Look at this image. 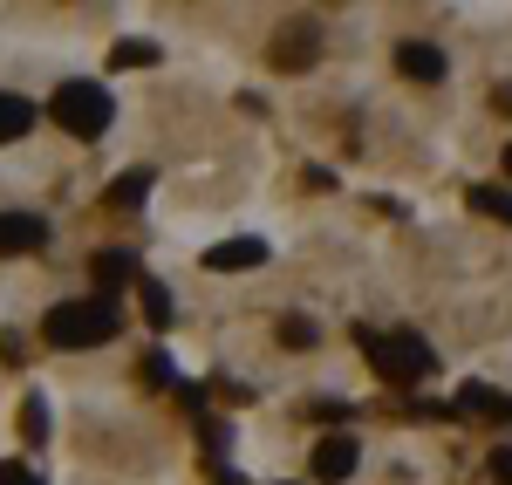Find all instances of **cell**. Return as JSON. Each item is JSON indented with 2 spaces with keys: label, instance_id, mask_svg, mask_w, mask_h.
Instances as JSON below:
<instances>
[{
  "label": "cell",
  "instance_id": "obj_1",
  "mask_svg": "<svg viewBox=\"0 0 512 485\" xmlns=\"http://www.w3.org/2000/svg\"><path fill=\"white\" fill-rule=\"evenodd\" d=\"M117 328H123L117 294H82V301H62V308H48L41 335H48L55 349H103Z\"/></svg>",
  "mask_w": 512,
  "mask_h": 485
},
{
  "label": "cell",
  "instance_id": "obj_2",
  "mask_svg": "<svg viewBox=\"0 0 512 485\" xmlns=\"http://www.w3.org/2000/svg\"><path fill=\"white\" fill-rule=\"evenodd\" d=\"M355 342L369 349V363H376V376L390 383V390H417L424 376L437 369L431 342L424 335H410V328H390V335H376V328H355Z\"/></svg>",
  "mask_w": 512,
  "mask_h": 485
},
{
  "label": "cell",
  "instance_id": "obj_3",
  "mask_svg": "<svg viewBox=\"0 0 512 485\" xmlns=\"http://www.w3.org/2000/svg\"><path fill=\"white\" fill-rule=\"evenodd\" d=\"M110 117H117V103H110L103 82H62V89H55V123H62L69 137H103Z\"/></svg>",
  "mask_w": 512,
  "mask_h": 485
},
{
  "label": "cell",
  "instance_id": "obj_4",
  "mask_svg": "<svg viewBox=\"0 0 512 485\" xmlns=\"http://www.w3.org/2000/svg\"><path fill=\"white\" fill-rule=\"evenodd\" d=\"M48 246V219L35 212H0V260L7 253H41Z\"/></svg>",
  "mask_w": 512,
  "mask_h": 485
},
{
  "label": "cell",
  "instance_id": "obj_5",
  "mask_svg": "<svg viewBox=\"0 0 512 485\" xmlns=\"http://www.w3.org/2000/svg\"><path fill=\"white\" fill-rule=\"evenodd\" d=\"M315 55H321V35L308 28V21H294V28H287V35L267 48V62H274V69H308Z\"/></svg>",
  "mask_w": 512,
  "mask_h": 485
},
{
  "label": "cell",
  "instance_id": "obj_6",
  "mask_svg": "<svg viewBox=\"0 0 512 485\" xmlns=\"http://www.w3.org/2000/svg\"><path fill=\"white\" fill-rule=\"evenodd\" d=\"M396 69L410 82H444V48L437 41H403L396 48Z\"/></svg>",
  "mask_w": 512,
  "mask_h": 485
},
{
  "label": "cell",
  "instance_id": "obj_7",
  "mask_svg": "<svg viewBox=\"0 0 512 485\" xmlns=\"http://www.w3.org/2000/svg\"><path fill=\"white\" fill-rule=\"evenodd\" d=\"M355 472V438H328V445L315 451V479L321 485H342Z\"/></svg>",
  "mask_w": 512,
  "mask_h": 485
},
{
  "label": "cell",
  "instance_id": "obj_8",
  "mask_svg": "<svg viewBox=\"0 0 512 485\" xmlns=\"http://www.w3.org/2000/svg\"><path fill=\"white\" fill-rule=\"evenodd\" d=\"M260 260H267V246H260V240H219L212 253H205L212 274H226V267H260Z\"/></svg>",
  "mask_w": 512,
  "mask_h": 485
},
{
  "label": "cell",
  "instance_id": "obj_9",
  "mask_svg": "<svg viewBox=\"0 0 512 485\" xmlns=\"http://www.w3.org/2000/svg\"><path fill=\"white\" fill-rule=\"evenodd\" d=\"M458 410H478V417H499V424H512V397H499L492 383H465V390H458Z\"/></svg>",
  "mask_w": 512,
  "mask_h": 485
},
{
  "label": "cell",
  "instance_id": "obj_10",
  "mask_svg": "<svg viewBox=\"0 0 512 485\" xmlns=\"http://www.w3.org/2000/svg\"><path fill=\"white\" fill-rule=\"evenodd\" d=\"M96 281H103V294H117L123 281H144V274H137V260H130L123 246H103V253H96Z\"/></svg>",
  "mask_w": 512,
  "mask_h": 485
},
{
  "label": "cell",
  "instance_id": "obj_11",
  "mask_svg": "<svg viewBox=\"0 0 512 485\" xmlns=\"http://www.w3.org/2000/svg\"><path fill=\"white\" fill-rule=\"evenodd\" d=\"M137 301H144V322H151V328H171L178 301H171V287H164V281H151V274H144V281H137Z\"/></svg>",
  "mask_w": 512,
  "mask_h": 485
},
{
  "label": "cell",
  "instance_id": "obj_12",
  "mask_svg": "<svg viewBox=\"0 0 512 485\" xmlns=\"http://www.w3.org/2000/svg\"><path fill=\"white\" fill-rule=\"evenodd\" d=\"M28 123H35V103L14 96V89H0V144L7 137H28Z\"/></svg>",
  "mask_w": 512,
  "mask_h": 485
},
{
  "label": "cell",
  "instance_id": "obj_13",
  "mask_svg": "<svg viewBox=\"0 0 512 485\" xmlns=\"http://www.w3.org/2000/svg\"><path fill=\"white\" fill-rule=\"evenodd\" d=\"M158 62V41H117L110 48V69H151Z\"/></svg>",
  "mask_w": 512,
  "mask_h": 485
},
{
  "label": "cell",
  "instance_id": "obj_14",
  "mask_svg": "<svg viewBox=\"0 0 512 485\" xmlns=\"http://www.w3.org/2000/svg\"><path fill=\"white\" fill-rule=\"evenodd\" d=\"M472 205L485 212V219H506L512 226V192H499V185H472Z\"/></svg>",
  "mask_w": 512,
  "mask_h": 485
},
{
  "label": "cell",
  "instance_id": "obj_15",
  "mask_svg": "<svg viewBox=\"0 0 512 485\" xmlns=\"http://www.w3.org/2000/svg\"><path fill=\"white\" fill-rule=\"evenodd\" d=\"M144 192H151V171H123L110 185V205H144Z\"/></svg>",
  "mask_w": 512,
  "mask_h": 485
},
{
  "label": "cell",
  "instance_id": "obj_16",
  "mask_svg": "<svg viewBox=\"0 0 512 485\" xmlns=\"http://www.w3.org/2000/svg\"><path fill=\"white\" fill-rule=\"evenodd\" d=\"M21 438H28V445H41V438H48V404H41V397H28V404H21Z\"/></svg>",
  "mask_w": 512,
  "mask_h": 485
},
{
  "label": "cell",
  "instance_id": "obj_17",
  "mask_svg": "<svg viewBox=\"0 0 512 485\" xmlns=\"http://www.w3.org/2000/svg\"><path fill=\"white\" fill-rule=\"evenodd\" d=\"M280 342H287V349H308V342H315V322H308V315H287V322H280Z\"/></svg>",
  "mask_w": 512,
  "mask_h": 485
},
{
  "label": "cell",
  "instance_id": "obj_18",
  "mask_svg": "<svg viewBox=\"0 0 512 485\" xmlns=\"http://www.w3.org/2000/svg\"><path fill=\"white\" fill-rule=\"evenodd\" d=\"M0 485H41V472L28 458H0Z\"/></svg>",
  "mask_w": 512,
  "mask_h": 485
},
{
  "label": "cell",
  "instance_id": "obj_19",
  "mask_svg": "<svg viewBox=\"0 0 512 485\" xmlns=\"http://www.w3.org/2000/svg\"><path fill=\"white\" fill-rule=\"evenodd\" d=\"M144 376H151V383H178V369H171V356H164V349H151V356H144Z\"/></svg>",
  "mask_w": 512,
  "mask_h": 485
},
{
  "label": "cell",
  "instance_id": "obj_20",
  "mask_svg": "<svg viewBox=\"0 0 512 485\" xmlns=\"http://www.w3.org/2000/svg\"><path fill=\"white\" fill-rule=\"evenodd\" d=\"M212 485H246V479H239V472L226 465V458H212Z\"/></svg>",
  "mask_w": 512,
  "mask_h": 485
},
{
  "label": "cell",
  "instance_id": "obj_21",
  "mask_svg": "<svg viewBox=\"0 0 512 485\" xmlns=\"http://www.w3.org/2000/svg\"><path fill=\"white\" fill-rule=\"evenodd\" d=\"M492 485H512V451H499V458H492Z\"/></svg>",
  "mask_w": 512,
  "mask_h": 485
},
{
  "label": "cell",
  "instance_id": "obj_22",
  "mask_svg": "<svg viewBox=\"0 0 512 485\" xmlns=\"http://www.w3.org/2000/svg\"><path fill=\"white\" fill-rule=\"evenodd\" d=\"M0 356H7V363L21 356V335H14V328H0Z\"/></svg>",
  "mask_w": 512,
  "mask_h": 485
},
{
  "label": "cell",
  "instance_id": "obj_23",
  "mask_svg": "<svg viewBox=\"0 0 512 485\" xmlns=\"http://www.w3.org/2000/svg\"><path fill=\"white\" fill-rule=\"evenodd\" d=\"M499 110H506V117H512V89H499Z\"/></svg>",
  "mask_w": 512,
  "mask_h": 485
},
{
  "label": "cell",
  "instance_id": "obj_24",
  "mask_svg": "<svg viewBox=\"0 0 512 485\" xmlns=\"http://www.w3.org/2000/svg\"><path fill=\"white\" fill-rule=\"evenodd\" d=\"M506 171H512V144H506Z\"/></svg>",
  "mask_w": 512,
  "mask_h": 485
}]
</instances>
